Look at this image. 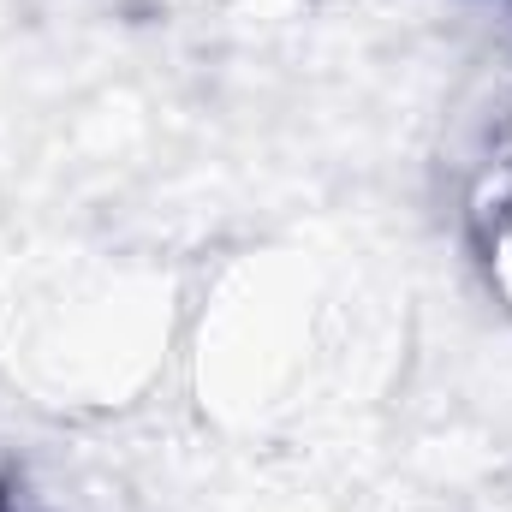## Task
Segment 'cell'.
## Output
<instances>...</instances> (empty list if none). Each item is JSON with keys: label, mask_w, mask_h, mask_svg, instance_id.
<instances>
[{"label": "cell", "mask_w": 512, "mask_h": 512, "mask_svg": "<svg viewBox=\"0 0 512 512\" xmlns=\"http://www.w3.org/2000/svg\"><path fill=\"white\" fill-rule=\"evenodd\" d=\"M0 512H24V507H18V501H12V495H6V489H0Z\"/></svg>", "instance_id": "1"}]
</instances>
